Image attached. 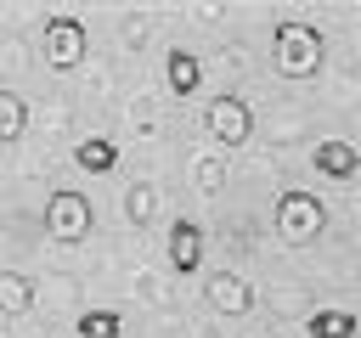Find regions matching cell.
<instances>
[{
    "instance_id": "5",
    "label": "cell",
    "mask_w": 361,
    "mask_h": 338,
    "mask_svg": "<svg viewBox=\"0 0 361 338\" xmlns=\"http://www.w3.org/2000/svg\"><path fill=\"white\" fill-rule=\"evenodd\" d=\"M203 130H209V141H220L226 152H237V146H248V135H254V113H248V101H243L237 90H226V96L203 101Z\"/></svg>"
},
{
    "instance_id": "8",
    "label": "cell",
    "mask_w": 361,
    "mask_h": 338,
    "mask_svg": "<svg viewBox=\"0 0 361 338\" xmlns=\"http://www.w3.org/2000/svg\"><path fill=\"white\" fill-rule=\"evenodd\" d=\"M310 163H316V175H327V180H355L361 175V152L350 146V141H316L310 146Z\"/></svg>"
},
{
    "instance_id": "1",
    "label": "cell",
    "mask_w": 361,
    "mask_h": 338,
    "mask_svg": "<svg viewBox=\"0 0 361 338\" xmlns=\"http://www.w3.org/2000/svg\"><path fill=\"white\" fill-rule=\"evenodd\" d=\"M322 51H327V39H322V28H316V23L282 17V23L271 28V68H276L282 79H316Z\"/></svg>"
},
{
    "instance_id": "7",
    "label": "cell",
    "mask_w": 361,
    "mask_h": 338,
    "mask_svg": "<svg viewBox=\"0 0 361 338\" xmlns=\"http://www.w3.org/2000/svg\"><path fill=\"white\" fill-rule=\"evenodd\" d=\"M169 270L175 276H197L203 270V225L186 220V214L169 220Z\"/></svg>"
},
{
    "instance_id": "16",
    "label": "cell",
    "mask_w": 361,
    "mask_h": 338,
    "mask_svg": "<svg viewBox=\"0 0 361 338\" xmlns=\"http://www.w3.org/2000/svg\"><path fill=\"white\" fill-rule=\"evenodd\" d=\"M192 169H197V192H203V197H220V192H226V158L209 152V158H197Z\"/></svg>"
},
{
    "instance_id": "6",
    "label": "cell",
    "mask_w": 361,
    "mask_h": 338,
    "mask_svg": "<svg viewBox=\"0 0 361 338\" xmlns=\"http://www.w3.org/2000/svg\"><path fill=\"white\" fill-rule=\"evenodd\" d=\"M203 304L214 315H248L254 310V287L237 276V270H209L203 276Z\"/></svg>"
},
{
    "instance_id": "9",
    "label": "cell",
    "mask_w": 361,
    "mask_h": 338,
    "mask_svg": "<svg viewBox=\"0 0 361 338\" xmlns=\"http://www.w3.org/2000/svg\"><path fill=\"white\" fill-rule=\"evenodd\" d=\"M197 84H203V62L175 45V51L164 56V90H169L175 101H186V96H197Z\"/></svg>"
},
{
    "instance_id": "17",
    "label": "cell",
    "mask_w": 361,
    "mask_h": 338,
    "mask_svg": "<svg viewBox=\"0 0 361 338\" xmlns=\"http://www.w3.org/2000/svg\"><path fill=\"white\" fill-rule=\"evenodd\" d=\"M203 338H214V332H203Z\"/></svg>"
},
{
    "instance_id": "12",
    "label": "cell",
    "mask_w": 361,
    "mask_h": 338,
    "mask_svg": "<svg viewBox=\"0 0 361 338\" xmlns=\"http://www.w3.org/2000/svg\"><path fill=\"white\" fill-rule=\"evenodd\" d=\"M23 130H28V101L6 84V90H0V141L11 146V141H23Z\"/></svg>"
},
{
    "instance_id": "3",
    "label": "cell",
    "mask_w": 361,
    "mask_h": 338,
    "mask_svg": "<svg viewBox=\"0 0 361 338\" xmlns=\"http://www.w3.org/2000/svg\"><path fill=\"white\" fill-rule=\"evenodd\" d=\"M90 231H96V208H90V197H85V192L62 186V192H51V197H45V237H51V242L79 248Z\"/></svg>"
},
{
    "instance_id": "10",
    "label": "cell",
    "mask_w": 361,
    "mask_h": 338,
    "mask_svg": "<svg viewBox=\"0 0 361 338\" xmlns=\"http://www.w3.org/2000/svg\"><path fill=\"white\" fill-rule=\"evenodd\" d=\"M355 332H361V315L344 310V304H327L305 321V338H355Z\"/></svg>"
},
{
    "instance_id": "14",
    "label": "cell",
    "mask_w": 361,
    "mask_h": 338,
    "mask_svg": "<svg viewBox=\"0 0 361 338\" xmlns=\"http://www.w3.org/2000/svg\"><path fill=\"white\" fill-rule=\"evenodd\" d=\"M152 208H158V192H152V180H135V186L124 192V220H130L135 231H147V225H152Z\"/></svg>"
},
{
    "instance_id": "4",
    "label": "cell",
    "mask_w": 361,
    "mask_h": 338,
    "mask_svg": "<svg viewBox=\"0 0 361 338\" xmlns=\"http://www.w3.org/2000/svg\"><path fill=\"white\" fill-rule=\"evenodd\" d=\"M85 56H90V28H85L73 11H51V17H45V68L73 73Z\"/></svg>"
},
{
    "instance_id": "13",
    "label": "cell",
    "mask_w": 361,
    "mask_h": 338,
    "mask_svg": "<svg viewBox=\"0 0 361 338\" xmlns=\"http://www.w3.org/2000/svg\"><path fill=\"white\" fill-rule=\"evenodd\" d=\"M73 327H79V338H124V315H118L113 304H96V310H85Z\"/></svg>"
},
{
    "instance_id": "15",
    "label": "cell",
    "mask_w": 361,
    "mask_h": 338,
    "mask_svg": "<svg viewBox=\"0 0 361 338\" xmlns=\"http://www.w3.org/2000/svg\"><path fill=\"white\" fill-rule=\"evenodd\" d=\"M0 304H6V315H23L34 304V282L23 270H0Z\"/></svg>"
},
{
    "instance_id": "2",
    "label": "cell",
    "mask_w": 361,
    "mask_h": 338,
    "mask_svg": "<svg viewBox=\"0 0 361 338\" xmlns=\"http://www.w3.org/2000/svg\"><path fill=\"white\" fill-rule=\"evenodd\" d=\"M271 225H276V237L288 248H305V242H316L327 231V203L316 192H305V186H288L276 197V208H271Z\"/></svg>"
},
{
    "instance_id": "11",
    "label": "cell",
    "mask_w": 361,
    "mask_h": 338,
    "mask_svg": "<svg viewBox=\"0 0 361 338\" xmlns=\"http://www.w3.org/2000/svg\"><path fill=\"white\" fill-rule=\"evenodd\" d=\"M73 163L90 169V175H113V169H118V141H113V135H85V141L73 146Z\"/></svg>"
}]
</instances>
